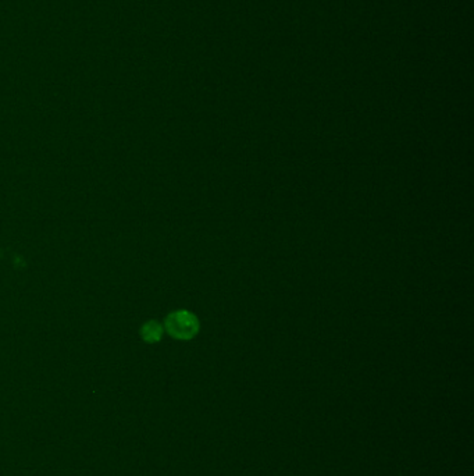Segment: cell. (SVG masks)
Wrapping results in <instances>:
<instances>
[{
	"label": "cell",
	"instance_id": "cell-1",
	"mask_svg": "<svg viewBox=\"0 0 474 476\" xmlns=\"http://www.w3.org/2000/svg\"><path fill=\"white\" fill-rule=\"evenodd\" d=\"M164 328L176 340H192L199 333V321L189 311H176L166 318Z\"/></svg>",
	"mask_w": 474,
	"mask_h": 476
},
{
	"label": "cell",
	"instance_id": "cell-2",
	"mask_svg": "<svg viewBox=\"0 0 474 476\" xmlns=\"http://www.w3.org/2000/svg\"><path fill=\"white\" fill-rule=\"evenodd\" d=\"M141 336L147 343H157L162 340L163 326L156 321H149L141 328Z\"/></svg>",
	"mask_w": 474,
	"mask_h": 476
}]
</instances>
